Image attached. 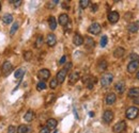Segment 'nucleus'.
<instances>
[{"mask_svg":"<svg viewBox=\"0 0 139 133\" xmlns=\"http://www.w3.org/2000/svg\"><path fill=\"white\" fill-rule=\"evenodd\" d=\"M112 81H114V75L110 73H106L101 78V85L103 87H107V86H109L111 84Z\"/></svg>","mask_w":139,"mask_h":133,"instance_id":"nucleus-1","label":"nucleus"},{"mask_svg":"<svg viewBox=\"0 0 139 133\" xmlns=\"http://www.w3.org/2000/svg\"><path fill=\"white\" fill-rule=\"evenodd\" d=\"M125 115L127 117V119H135L136 117L139 115V109L137 106H131V108H128L125 112Z\"/></svg>","mask_w":139,"mask_h":133,"instance_id":"nucleus-2","label":"nucleus"},{"mask_svg":"<svg viewBox=\"0 0 139 133\" xmlns=\"http://www.w3.org/2000/svg\"><path fill=\"white\" fill-rule=\"evenodd\" d=\"M126 130V122L124 120H121L114 126V131L116 133H122Z\"/></svg>","mask_w":139,"mask_h":133,"instance_id":"nucleus-3","label":"nucleus"},{"mask_svg":"<svg viewBox=\"0 0 139 133\" xmlns=\"http://www.w3.org/2000/svg\"><path fill=\"white\" fill-rule=\"evenodd\" d=\"M101 30H102L101 25L97 24V23H93V24H92L90 27H89L88 31H89L91 34H93V35H97V34L101 33Z\"/></svg>","mask_w":139,"mask_h":133,"instance_id":"nucleus-4","label":"nucleus"},{"mask_svg":"<svg viewBox=\"0 0 139 133\" xmlns=\"http://www.w3.org/2000/svg\"><path fill=\"white\" fill-rule=\"evenodd\" d=\"M12 69H13V66L11 64L10 61H6L2 65V71H3V75L4 76H9L10 74L12 73Z\"/></svg>","mask_w":139,"mask_h":133,"instance_id":"nucleus-5","label":"nucleus"},{"mask_svg":"<svg viewBox=\"0 0 139 133\" xmlns=\"http://www.w3.org/2000/svg\"><path fill=\"white\" fill-rule=\"evenodd\" d=\"M119 19H120V15L116 11H112L108 14V21L110 24H116V23L119 21Z\"/></svg>","mask_w":139,"mask_h":133,"instance_id":"nucleus-6","label":"nucleus"},{"mask_svg":"<svg viewBox=\"0 0 139 133\" xmlns=\"http://www.w3.org/2000/svg\"><path fill=\"white\" fill-rule=\"evenodd\" d=\"M38 77H39V78L42 80V81H45V80H47L49 77H50V71H49L47 68H43V69L39 70Z\"/></svg>","mask_w":139,"mask_h":133,"instance_id":"nucleus-7","label":"nucleus"},{"mask_svg":"<svg viewBox=\"0 0 139 133\" xmlns=\"http://www.w3.org/2000/svg\"><path fill=\"white\" fill-rule=\"evenodd\" d=\"M114 119V112L110 111V110H106L103 114V120H104L106 124H109V122L112 121Z\"/></svg>","mask_w":139,"mask_h":133,"instance_id":"nucleus-8","label":"nucleus"},{"mask_svg":"<svg viewBox=\"0 0 139 133\" xmlns=\"http://www.w3.org/2000/svg\"><path fill=\"white\" fill-rule=\"evenodd\" d=\"M66 75H68V71H66L64 68L60 69V70L58 71L57 77H56V79H57L58 83H63V82H64V80H65V78H66Z\"/></svg>","mask_w":139,"mask_h":133,"instance_id":"nucleus-9","label":"nucleus"},{"mask_svg":"<svg viewBox=\"0 0 139 133\" xmlns=\"http://www.w3.org/2000/svg\"><path fill=\"white\" fill-rule=\"evenodd\" d=\"M46 43L49 47H54V46L57 44V37H56V35L50 33L47 35V37H46Z\"/></svg>","mask_w":139,"mask_h":133,"instance_id":"nucleus-10","label":"nucleus"},{"mask_svg":"<svg viewBox=\"0 0 139 133\" xmlns=\"http://www.w3.org/2000/svg\"><path fill=\"white\" fill-rule=\"evenodd\" d=\"M139 68V62H135V61H131L127 65V71L130 74H133Z\"/></svg>","mask_w":139,"mask_h":133,"instance_id":"nucleus-11","label":"nucleus"},{"mask_svg":"<svg viewBox=\"0 0 139 133\" xmlns=\"http://www.w3.org/2000/svg\"><path fill=\"white\" fill-rule=\"evenodd\" d=\"M58 21H59V24L61 25V26H66L69 23H70V18H69V15L68 14H65V13H63V14H60V16H59V18H58Z\"/></svg>","mask_w":139,"mask_h":133,"instance_id":"nucleus-12","label":"nucleus"},{"mask_svg":"<svg viewBox=\"0 0 139 133\" xmlns=\"http://www.w3.org/2000/svg\"><path fill=\"white\" fill-rule=\"evenodd\" d=\"M79 73L78 71H73L71 75H70V77H69V83L70 84H75L77 81L79 80Z\"/></svg>","mask_w":139,"mask_h":133,"instance_id":"nucleus-13","label":"nucleus"},{"mask_svg":"<svg viewBox=\"0 0 139 133\" xmlns=\"http://www.w3.org/2000/svg\"><path fill=\"white\" fill-rule=\"evenodd\" d=\"M116 100H117V96H116L115 93H109V94L106 96V99H105L106 104H108V105L114 104L115 102H116Z\"/></svg>","mask_w":139,"mask_h":133,"instance_id":"nucleus-14","label":"nucleus"},{"mask_svg":"<svg viewBox=\"0 0 139 133\" xmlns=\"http://www.w3.org/2000/svg\"><path fill=\"white\" fill-rule=\"evenodd\" d=\"M73 43L75 46H81L84 44V37H82L79 33H76L73 37Z\"/></svg>","mask_w":139,"mask_h":133,"instance_id":"nucleus-15","label":"nucleus"},{"mask_svg":"<svg viewBox=\"0 0 139 133\" xmlns=\"http://www.w3.org/2000/svg\"><path fill=\"white\" fill-rule=\"evenodd\" d=\"M124 53H125V49H124V48L118 47V48L115 49V51H114V57L117 58V59H120V58H122L123 55H124Z\"/></svg>","mask_w":139,"mask_h":133,"instance_id":"nucleus-16","label":"nucleus"},{"mask_svg":"<svg viewBox=\"0 0 139 133\" xmlns=\"http://www.w3.org/2000/svg\"><path fill=\"white\" fill-rule=\"evenodd\" d=\"M48 25H49L50 30H53V31H55V30L57 29V25H58L57 19H56L54 16H50V17L48 18Z\"/></svg>","mask_w":139,"mask_h":133,"instance_id":"nucleus-17","label":"nucleus"},{"mask_svg":"<svg viewBox=\"0 0 139 133\" xmlns=\"http://www.w3.org/2000/svg\"><path fill=\"white\" fill-rule=\"evenodd\" d=\"M128 96L131 97V98H137L139 97V87H131L130 91H128Z\"/></svg>","mask_w":139,"mask_h":133,"instance_id":"nucleus-18","label":"nucleus"},{"mask_svg":"<svg viewBox=\"0 0 139 133\" xmlns=\"http://www.w3.org/2000/svg\"><path fill=\"white\" fill-rule=\"evenodd\" d=\"M127 30H128L130 32H132V33H136L138 30H139V25H138V23H131V24H128Z\"/></svg>","mask_w":139,"mask_h":133,"instance_id":"nucleus-19","label":"nucleus"},{"mask_svg":"<svg viewBox=\"0 0 139 133\" xmlns=\"http://www.w3.org/2000/svg\"><path fill=\"white\" fill-rule=\"evenodd\" d=\"M115 88H116V91H117L119 94H122L123 92L125 91V83L123 82V81H119V82L116 84Z\"/></svg>","mask_w":139,"mask_h":133,"instance_id":"nucleus-20","label":"nucleus"},{"mask_svg":"<svg viewBox=\"0 0 139 133\" xmlns=\"http://www.w3.org/2000/svg\"><path fill=\"white\" fill-rule=\"evenodd\" d=\"M57 125H58V121H57V120L54 119V118H50V119L47 120V124H46V127H47L49 130H53V129H55V128L57 127Z\"/></svg>","mask_w":139,"mask_h":133,"instance_id":"nucleus-21","label":"nucleus"},{"mask_svg":"<svg viewBox=\"0 0 139 133\" xmlns=\"http://www.w3.org/2000/svg\"><path fill=\"white\" fill-rule=\"evenodd\" d=\"M24 118H25V120H26V121H28V122L32 121V120H33V118H34V112H33L32 110H29V111H27V113L25 114Z\"/></svg>","mask_w":139,"mask_h":133,"instance_id":"nucleus-22","label":"nucleus"},{"mask_svg":"<svg viewBox=\"0 0 139 133\" xmlns=\"http://www.w3.org/2000/svg\"><path fill=\"white\" fill-rule=\"evenodd\" d=\"M85 43H86V46L88 48H93L94 46H95V42L93 40V38L90 37V36H87L85 38Z\"/></svg>","mask_w":139,"mask_h":133,"instance_id":"nucleus-23","label":"nucleus"},{"mask_svg":"<svg viewBox=\"0 0 139 133\" xmlns=\"http://www.w3.org/2000/svg\"><path fill=\"white\" fill-rule=\"evenodd\" d=\"M29 131H30V128L26 125H20L16 129V133H28Z\"/></svg>","mask_w":139,"mask_h":133,"instance_id":"nucleus-24","label":"nucleus"},{"mask_svg":"<svg viewBox=\"0 0 139 133\" xmlns=\"http://www.w3.org/2000/svg\"><path fill=\"white\" fill-rule=\"evenodd\" d=\"M2 20H3V23L6 24V25L11 24V23H13V15H11V14H4L3 17H2Z\"/></svg>","mask_w":139,"mask_h":133,"instance_id":"nucleus-25","label":"nucleus"},{"mask_svg":"<svg viewBox=\"0 0 139 133\" xmlns=\"http://www.w3.org/2000/svg\"><path fill=\"white\" fill-rule=\"evenodd\" d=\"M25 75V69L24 68H18L17 70H15V73H14V77L16 79H22L23 77Z\"/></svg>","mask_w":139,"mask_h":133,"instance_id":"nucleus-26","label":"nucleus"},{"mask_svg":"<svg viewBox=\"0 0 139 133\" xmlns=\"http://www.w3.org/2000/svg\"><path fill=\"white\" fill-rule=\"evenodd\" d=\"M84 82L87 84V86H88V88L91 90V88H93V85H94V82H95V80L94 78H89V79H84Z\"/></svg>","mask_w":139,"mask_h":133,"instance_id":"nucleus-27","label":"nucleus"},{"mask_svg":"<svg viewBox=\"0 0 139 133\" xmlns=\"http://www.w3.org/2000/svg\"><path fill=\"white\" fill-rule=\"evenodd\" d=\"M106 68H107V62L106 61H101L99 63V65H97L99 71H104V70H106Z\"/></svg>","mask_w":139,"mask_h":133,"instance_id":"nucleus-28","label":"nucleus"},{"mask_svg":"<svg viewBox=\"0 0 139 133\" xmlns=\"http://www.w3.org/2000/svg\"><path fill=\"white\" fill-rule=\"evenodd\" d=\"M18 27H19V24H18L17 21H15V23L13 24V26H12L11 30H10V35H14L15 33H16V31L18 30Z\"/></svg>","mask_w":139,"mask_h":133,"instance_id":"nucleus-29","label":"nucleus"},{"mask_svg":"<svg viewBox=\"0 0 139 133\" xmlns=\"http://www.w3.org/2000/svg\"><path fill=\"white\" fill-rule=\"evenodd\" d=\"M42 45H43V36L42 35H39V36L37 37V39H35V47L40 48Z\"/></svg>","mask_w":139,"mask_h":133,"instance_id":"nucleus-30","label":"nucleus"},{"mask_svg":"<svg viewBox=\"0 0 139 133\" xmlns=\"http://www.w3.org/2000/svg\"><path fill=\"white\" fill-rule=\"evenodd\" d=\"M89 4H90V0H80V1H79V6H80L81 9L88 8Z\"/></svg>","mask_w":139,"mask_h":133,"instance_id":"nucleus-31","label":"nucleus"},{"mask_svg":"<svg viewBox=\"0 0 139 133\" xmlns=\"http://www.w3.org/2000/svg\"><path fill=\"white\" fill-rule=\"evenodd\" d=\"M58 81H57V79H56V78H54V79H51L50 80V83H49V86H50V88L51 90H55L56 87H57V86H58Z\"/></svg>","mask_w":139,"mask_h":133,"instance_id":"nucleus-32","label":"nucleus"},{"mask_svg":"<svg viewBox=\"0 0 139 133\" xmlns=\"http://www.w3.org/2000/svg\"><path fill=\"white\" fill-rule=\"evenodd\" d=\"M24 59L26 60V61H30L32 59V52L31 51H25V53H24Z\"/></svg>","mask_w":139,"mask_h":133,"instance_id":"nucleus-33","label":"nucleus"},{"mask_svg":"<svg viewBox=\"0 0 139 133\" xmlns=\"http://www.w3.org/2000/svg\"><path fill=\"white\" fill-rule=\"evenodd\" d=\"M107 42H108V37L106 36V35H103L102 38H101V42H100V44H101V47L104 48L105 46L107 45Z\"/></svg>","mask_w":139,"mask_h":133,"instance_id":"nucleus-34","label":"nucleus"},{"mask_svg":"<svg viewBox=\"0 0 139 133\" xmlns=\"http://www.w3.org/2000/svg\"><path fill=\"white\" fill-rule=\"evenodd\" d=\"M37 88H38V91L45 90L46 88V83L44 82V81H40V82L38 83V85H37Z\"/></svg>","mask_w":139,"mask_h":133,"instance_id":"nucleus-35","label":"nucleus"},{"mask_svg":"<svg viewBox=\"0 0 139 133\" xmlns=\"http://www.w3.org/2000/svg\"><path fill=\"white\" fill-rule=\"evenodd\" d=\"M130 59L131 61H135V62H139V55L137 53H131L130 54Z\"/></svg>","mask_w":139,"mask_h":133,"instance_id":"nucleus-36","label":"nucleus"},{"mask_svg":"<svg viewBox=\"0 0 139 133\" xmlns=\"http://www.w3.org/2000/svg\"><path fill=\"white\" fill-rule=\"evenodd\" d=\"M55 99V95L54 94H50L47 96V98H46V103H50L51 101H53Z\"/></svg>","mask_w":139,"mask_h":133,"instance_id":"nucleus-37","label":"nucleus"},{"mask_svg":"<svg viewBox=\"0 0 139 133\" xmlns=\"http://www.w3.org/2000/svg\"><path fill=\"white\" fill-rule=\"evenodd\" d=\"M10 2H11L14 7H16V8H17V7H19L20 4H22L23 1H22V0H13V1H10Z\"/></svg>","mask_w":139,"mask_h":133,"instance_id":"nucleus-38","label":"nucleus"},{"mask_svg":"<svg viewBox=\"0 0 139 133\" xmlns=\"http://www.w3.org/2000/svg\"><path fill=\"white\" fill-rule=\"evenodd\" d=\"M40 133H50V130H49V129H48V128L46 127V126H44V127L41 128Z\"/></svg>","mask_w":139,"mask_h":133,"instance_id":"nucleus-39","label":"nucleus"},{"mask_svg":"<svg viewBox=\"0 0 139 133\" xmlns=\"http://www.w3.org/2000/svg\"><path fill=\"white\" fill-rule=\"evenodd\" d=\"M8 133H16V128L14 126H10L8 128Z\"/></svg>","mask_w":139,"mask_h":133,"instance_id":"nucleus-40","label":"nucleus"},{"mask_svg":"<svg viewBox=\"0 0 139 133\" xmlns=\"http://www.w3.org/2000/svg\"><path fill=\"white\" fill-rule=\"evenodd\" d=\"M65 63H66V55H63V57L60 59L59 64H60V65H63V64H65Z\"/></svg>","mask_w":139,"mask_h":133,"instance_id":"nucleus-41","label":"nucleus"},{"mask_svg":"<svg viewBox=\"0 0 139 133\" xmlns=\"http://www.w3.org/2000/svg\"><path fill=\"white\" fill-rule=\"evenodd\" d=\"M71 68H72V63H71V62L66 63V64H65V66H64V69H65L66 71H69Z\"/></svg>","mask_w":139,"mask_h":133,"instance_id":"nucleus-42","label":"nucleus"},{"mask_svg":"<svg viewBox=\"0 0 139 133\" xmlns=\"http://www.w3.org/2000/svg\"><path fill=\"white\" fill-rule=\"evenodd\" d=\"M96 10H97V6L96 4H93V6H92V12H96Z\"/></svg>","mask_w":139,"mask_h":133,"instance_id":"nucleus-43","label":"nucleus"},{"mask_svg":"<svg viewBox=\"0 0 139 133\" xmlns=\"http://www.w3.org/2000/svg\"><path fill=\"white\" fill-rule=\"evenodd\" d=\"M134 103H136V104L139 103V97H137V98H134Z\"/></svg>","mask_w":139,"mask_h":133,"instance_id":"nucleus-44","label":"nucleus"},{"mask_svg":"<svg viewBox=\"0 0 139 133\" xmlns=\"http://www.w3.org/2000/svg\"><path fill=\"white\" fill-rule=\"evenodd\" d=\"M136 78H137V79L139 80V70L137 71V74H136Z\"/></svg>","mask_w":139,"mask_h":133,"instance_id":"nucleus-45","label":"nucleus"},{"mask_svg":"<svg viewBox=\"0 0 139 133\" xmlns=\"http://www.w3.org/2000/svg\"><path fill=\"white\" fill-rule=\"evenodd\" d=\"M0 10H1V3H0Z\"/></svg>","mask_w":139,"mask_h":133,"instance_id":"nucleus-46","label":"nucleus"},{"mask_svg":"<svg viewBox=\"0 0 139 133\" xmlns=\"http://www.w3.org/2000/svg\"><path fill=\"white\" fill-rule=\"evenodd\" d=\"M55 133H57V132H55Z\"/></svg>","mask_w":139,"mask_h":133,"instance_id":"nucleus-47","label":"nucleus"},{"mask_svg":"<svg viewBox=\"0 0 139 133\" xmlns=\"http://www.w3.org/2000/svg\"><path fill=\"white\" fill-rule=\"evenodd\" d=\"M135 133H136V132H135Z\"/></svg>","mask_w":139,"mask_h":133,"instance_id":"nucleus-48","label":"nucleus"}]
</instances>
